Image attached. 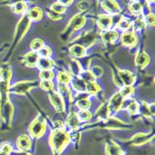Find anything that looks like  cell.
I'll return each instance as SVG.
<instances>
[{"label": "cell", "instance_id": "4fadbf2b", "mask_svg": "<svg viewBox=\"0 0 155 155\" xmlns=\"http://www.w3.org/2000/svg\"><path fill=\"white\" fill-rule=\"evenodd\" d=\"M101 37H102V40L105 43L113 44L119 38V33L117 30H115V29H110V30L102 32Z\"/></svg>", "mask_w": 155, "mask_h": 155}, {"label": "cell", "instance_id": "5bb4252c", "mask_svg": "<svg viewBox=\"0 0 155 155\" xmlns=\"http://www.w3.org/2000/svg\"><path fill=\"white\" fill-rule=\"evenodd\" d=\"M106 155H123V151L119 145L114 140H110L106 143Z\"/></svg>", "mask_w": 155, "mask_h": 155}, {"label": "cell", "instance_id": "30bf717a", "mask_svg": "<svg viewBox=\"0 0 155 155\" xmlns=\"http://www.w3.org/2000/svg\"><path fill=\"white\" fill-rule=\"evenodd\" d=\"M48 99H50L51 103L58 113H61V111L64 110V99L59 95L58 92H51L50 95H48Z\"/></svg>", "mask_w": 155, "mask_h": 155}, {"label": "cell", "instance_id": "7c38bea8", "mask_svg": "<svg viewBox=\"0 0 155 155\" xmlns=\"http://www.w3.org/2000/svg\"><path fill=\"white\" fill-rule=\"evenodd\" d=\"M117 74L123 85H132L135 82V76L132 72L128 70H119Z\"/></svg>", "mask_w": 155, "mask_h": 155}, {"label": "cell", "instance_id": "ba28073f", "mask_svg": "<svg viewBox=\"0 0 155 155\" xmlns=\"http://www.w3.org/2000/svg\"><path fill=\"white\" fill-rule=\"evenodd\" d=\"M97 25H98L99 29L102 31H107L111 29V27L114 26V18L113 16L110 15L103 14L100 15L97 18Z\"/></svg>", "mask_w": 155, "mask_h": 155}, {"label": "cell", "instance_id": "ac0fdd59", "mask_svg": "<svg viewBox=\"0 0 155 155\" xmlns=\"http://www.w3.org/2000/svg\"><path fill=\"white\" fill-rule=\"evenodd\" d=\"M17 147H18L19 150L24 151V150H28L31 147V140L27 135H21L19 136L17 140Z\"/></svg>", "mask_w": 155, "mask_h": 155}, {"label": "cell", "instance_id": "1f68e13d", "mask_svg": "<svg viewBox=\"0 0 155 155\" xmlns=\"http://www.w3.org/2000/svg\"><path fill=\"white\" fill-rule=\"evenodd\" d=\"M80 79L81 81H84L85 84H89V82H93L95 81V78L94 76L91 74V72L88 70L82 71L80 74Z\"/></svg>", "mask_w": 155, "mask_h": 155}, {"label": "cell", "instance_id": "ffe728a7", "mask_svg": "<svg viewBox=\"0 0 155 155\" xmlns=\"http://www.w3.org/2000/svg\"><path fill=\"white\" fill-rule=\"evenodd\" d=\"M135 63L139 68H144L149 63L148 54L144 51L138 52V54L136 55V58H135Z\"/></svg>", "mask_w": 155, "mask_h": 155}, {"label": "cell", "instance_id": "7402d4cb", "mask_svg": "<svg viewBox=\"0 0 155 155\" xmlns=\"http://www.w3.org/2000/svg\"><path fill=\"white\" fill-rule=\"evenodd\" d=\"M12 78V71L11 68L8 64H4L1 68H0V80L2 81L10 84V81H11Z\"/></svg>", "mask_w": 155, "mask_h": 155}, {"label": "cell", "instance_id": "7a4b0ae2", "mask_svg": "<svg viewBox=\"0 0 155 155\" xmlns=\"http://www.w3.org/2000/svg\"><path fill=\"white\" fill-rule=\"evenodd\" d=\"M86 22V18L82 13L76 14L74 17H73L70 21L68 22L67 26L65 28V30L62 33V40H67L73 33L75 31L79 30L82 26L84 25Z\"/></svg>", "mask_w": 155, "mask_h": 155}, {"label": "cell", "instance_id": "f5cc1de1", "mask_svg": "<svg viewBox=\"0 0 155 155\" xmlns=\"http://www.w3.org/2000/svg\"><path fill=\"white\" fill-rule=\"evenodd\" d=\"M132 1H139V0H132Z\"/></svg>", "mask_w": 155, "mask_h": 155}, {"label": "cell", "instance_id": "2e32d148", "mask_svg": "<svg viewBox=\"0 0 155 155\" xmlns=\"http://www.w3.org/2000/svg\"><path fill=\"white\" fill-rule=\"evenodd\" d=\"M40 56H39L37 51H29L23 56V62L24 64L28 67H35L37 66V63Z\"/></svg>", "mask_w": 155, "mask_h": 155}, {"label": "cell", "instance_id": "f6af8a7d", "mask_svg": "<svg viewBox=\"0 0 155 155\" xmlns=\"http://www.w3.org/2000/svg\"><path fill=\"white\" fill-rule=\"evenodd\" d=\"M47 15L51 19H52V21H59V19L62 18V15L57 14L55 12L51 11V10H48V11L47 12Z\"/></svg>", "mask_w": 155, "mask_h": 155}, {"label": "cell", "instance_id": "b9f144b4", "mask_svg": "<svg viewBox=\"0 0 155 155\" xmlns=\"http://www.w3.org/2000/svg\"><path fill=\"white\" fill-rule=\"evenodd\" d=\"M89 7H90V3L88 1H86V0H81V1H80L79 3L77 4L78 10L81 11V13L87 11V10L89 9Z\"/></svg>", "mask_w": 155, "mask_h": 155}, {"label": "cell", "instance_id": "cb8c5ba5", "mask_svg": "<svg viewBox=\"0 0 155 155\" xmlns=\"http://www.w3.org/2000/svg\"><path fill=\"white\" fill-rule=\"evenodd\" d=\"M37 66L39 69H41V70H51V68H53V66H54V62H53L51 58L40 57L38 60Z\"/></svg>", "mask_w": 155, "mask_h": 155}, {"label": "cell", "instance_id": "d6986e66", "mask_svg": "<svg viewBox=\"0 0 155 155\" xmlns=\"http://www.w3.org/2000/svg\"><path fill=\"white\" fill-rule=\"evenodd\" d=\"M70 54L76 58H82L86 55V48L79 44H74L70 47Z\"/></svg>", "mask_w": 155, "mask_h": 155}, {"label": "cell", "instance_id": "d6a6232c", "mask_svg": "<svg viewBox=\"0 0 155 155\" xmlns=\"http://www.w3.org/2000/svg\"><path fill=\"white\" fill-rule=\"evenodd\" d=\"M119 93L124 99H128L131 95L134 94V87L132 85H124L121 87Z\"/></svg>", "mask_w": 155, "mask_h": 155}, {"label": "cell", "instance_id": "681fc988", "mask_svg": "<svg viewBox=\"0 0 155 155\" xmlns=\"http://www.w3.org/2000/svg\"><path fill=\"white\" fill-rule=\"evenodd\" d=\"M147 3L149 4V3H153V2H154V0H147Z\"/></svg>", "mask_w": 155, "mask_h": 155}, {"label": "cell", "instance_id": "f1b7e54d", "mask_svg": "<svg viewBox=\"0 0 155 155\" xmlns=\"http://www.w3.org/2000/svg\"><path fill=\"white\" fill-rule=\"evenodd\" d=\"M70 69L73 75H75L76 77H79L80 74L82 72V67L81 62H79L78 60L73 59L70 63Z\"/></svg>", "mask_w": 155, "mask_h": 155}, {"label": "cell", "instance_id": "f907efd6", "mask_svg": "<svg viewBox=\"0 0 155 155\" xmlns=\"http://www.w3.org/2000/svg\"><path fill=\"white\" fill-rule=\"evenodd\" d=\"M0 155H9V154L4 153V152H2V151H1V150H0Z\"/></svg>", "mask_w": 155, "mask_h": 155}, {"label": "cell", "instance_id": "44dd1931", "mask_svg": "<svg viewBox=\"0 0 155 155\" xmlns=\"http://www.w3.org/2000/svg\"><path fill=\"white\" fill-rule=\"evenodd\" d=\"M11 10L15 15H24L28 10L27 3L24 2V1L17 2L16 4L12 5Z\"/></svg>", "mask_w": 155, "mask_h": 155}, {"label": "cell", "instance_id": "bcb514c9", "mask_svg": "<svg viewBox=\"0 0 155 155\" xmlns=\"http://www.w3.org/2000/svg\"><path fill=\"white\" fill-rule=\"evenodd\" d=\"M1 150L2 152L4 153H6V154H10V153H12L13 152V148L11 147V144H9L8 143H5L1 145Z\"/></svg>", "mask_w": 155, "mask_h": 155}, {"label": "cell", "instance_id": "c3c4849f", "mask_svg": "<svg viewBox=\"0 0 155 155\" xmlns=\"http://www.w3.org/2000/svg\"><path fill=\"white\" fill-rule=\"evenodd\" d=\"M19 1H23V0H4V4H6V5H14V4H16L17 2H19Z\"/></svg>", "mask_w": 155, "mask_h": 155}, {"label": "cell", "instance_id": "83f0119b", "mask_svg": "<svg viewBox=\"0 0 155 155\" xmlns=\"http://www.w3.org/2000/svg\"><path fill=\"white\" fill-rule=\"evenodd\" d=\"M80 120L78 118L77 114L75 113H71L69 115L67 116V120H66V124L69 126L71 129H75L79 126Z\"/></svg>", "mask_w": 155, "mask_h": 155}, {"label": "cell", "instance_id": "ab89813d", "mask_svg": "<svg viewBox=\"0 0 155 155\" xmlns=\"http://www.w3.org/2000/svg\"><path fill=\"white\" fill-rule=\"evenodd\" d=\"M38 52V54L40 57L42 58H50L52 54V51H51V48L50 47H48V46H44L40 51H37Z\"/></svg>", "mask_w": 155, "mask_h": 155}, {"label": "cell", "instance_id": "4dcf8cb0", "mask_svg": "<svg viewBox=\"0 0 155 155\" xmlns=\"http://www.w3.org/2000/svg\"><path fill=\"white\" fill-rule=\"evenodd\" d=\"M44 46H45V43L40 38L33 39L32 42L30 43V48L32 51H39Z\"/></svg>", "mask_w": 155, "mask_h": 155}, {"label": "cell", "instance_id": "e0dca14e", "mask_svg": "<svg viewBox=\"0 0 155 155\" xmlns=\"http://www.w3.org/2000/svg\"><path fill=\"white\" fill-rule=\"evenodd\" d=\"M121 108L126 109V110H127L130 114H136L139 113V104L133 99H130V100L125 99L123 101Z\"/></svg>", "mask_w": 155, "mask_h": 155}, {"label": "cell", "instance_id": "f35d334b", "mask_svg": "<svg viewBox=\"0 0 155 155\" xmlns=\"http://www.w3.org/2000/svg\"><path fill=\"white\" fill-rule=\"evenodd\" d=\"M91 106V102L88 98H82L77 101V107L80 110H88Z\"/></svg>", "mask_w": 155, "mask_h": 155}, {"label": "cell", "instance_id": "60d3db41", "mask_svg": "<svg viewBox=\"0 0 155 155\" xmlns=\"http://www.w3.org/2000/svg\"><path fill=\"white\" fill-rule=\"evenodd\" d=\"M39 85H40L41 88L45 91H51L53 89V86H54L52 81H42L40 84H39Z\"/></svg>", "mask_w": 155, "mask_h": 155}, {"label": "cell", "instance_id": "f546056e", "mask_svg": "<svg viewBox=\"0 0 155 155\" xmlns=\"http://www.w3.org/2000/svg\"><path fill=\"white\" fill-rule=\"evenodd\" d=\"M71 84L72 86L74 87V89H76L79 92H85V82L84 81H81V79H75V80H71Z\"/></svg>", "mask_w": 155, "mask_h": 155}, {"label": "cell", "instance_id": "9a60e30c", "mask_svg": "<svg viewBox=\"0 0 155 155\" xmlns=\"http://www.w3.org/2000/svg\"><path fill=\"white\" fill-rule=\"evenodd\" d=\"M26 17L30 21H39L43 18V10L40 7H32L27 10Z\"/></svg>", "mask_w": 155, "mask_h": 155}, {"label": "cell", "instance_id": "816d5d0a", "mask_svg": "<svg viewBox=\"0 0 155 155\" xmlns=\"http://www.w3.org/2000/svg\"><path fill=\"white\" fill-rule=\"evenodd\" d=\"M0 52H2V48H0Z\"/></svg>", "mask_w": 155, "mask_h": 155}, {"label": "cell", "instance_id": "8fae6325", "mask_svg": "<svg viewBox=\"0 0 155 155\" xmlns=\"http://www.w3.org/2000/svg\"><path fill=\"white\" fill-rule=\"evenodd\" d=\"M95 41H96V33L87 32V33L84 34L82 36H81L76 44H79V45L86 48H89L93 45Z\"/></svg>", "mask_w": 155, "mask_h": 155}, {"label": "cell", "instance_id": "7bdbcfd3", "mask_svg": "<svg viewBox=\"0 0 155 155\" xmlns=\"http://www.w3.org/2000/svg\"><path fill=\"white\" fill-rule=\"evenodd\" d=\"M144 23L147 24L149 26H153L154 25V14L153 13H148L147 16L143 18Z\"/></svg>", "mask_w": 155, "mask_h": 155}, {"label": "cell", "instance_id": "52a82bcc", "mask_svg": "<svg viewBox=\"0 0 155 155\" xmlns=\"http://www.w3.org/2000/svg\"><path fill=\"white\" fill-rule=\"evenodd\" d=\"M101 7L108 13L110 16H116L121 11L119 4L115 0H101Z\"/></svg>", "mask_w": 155, "mask_h": 155}, {"label": "cell", "instance_id": "3957f363", "mask_svg": "<svg viewBox=\"0 0 155 155\" xmlns=\"http://www.w3.org/2000/svg\"><path fill=\"white\" fill-rule=\"evenodd\" d=\"M30 24H31V21L28 19L26 15H23L21 18L19 19L18 22L17 23L16 31H15V35L13 39V48L16 47L18 44L21 42L23 36L27 33L29 27H30Z\"/></svg>", "mask_w": 155, "mask_h": 155}, {"label": "cell", "instance_id": "4316f807", "mask_svg": "<svg viewBox=\"0 0 155 155\" xmlns=\"http://www.w3.org/2000/svg\"><path fill=\"white\" fill-rule=\"evenodd\" d=\"M56 78H57L58 84H69V82L71 81V80H72L71 74H70V73L66 72V71H60V72H58Z\"/></svg>", "mask_w": 155, "mask_h": 155}, {"label": "cell", "instance_id": "8992f818", "mask_svg": "<svg viewBox=\"0 0 155 155\" xmlns=\"http://www.w3.org/2000/svg\"><path fill=\"white\" fill-rule=\"evenodd\" d=\"M120 42L126 48H135L138 44V36L136 35V32L133 30L125 31L121 34Z\"/></svg>", "mask_w": 155, "mask_h": 155}, {"label": "cell", "instance_id": "603a6c76", "mask_svg": "<svg viewBox=\"0 0 155 155\" xmlns=\"http://www.w3.org/2000/svg\"><path fill=\"white\" fill-rule=\"evenodd\" d=\"M149 139H150L149 135L144 134V133H138V134H136L134 137H132L131 142H132L134 145H140V144L147 143Z\"/></svg>", "mask_w": 155, "mask_h": 155}, {"label": "cell", "instance_id": "9c48e42d", "mask_svg": "<svg viewBox=\"0 0 155 155\" xmlns=\"http://www.w3.org/2000/svg\"><path fill=\"white\" fill-rule=\"evenodd\" d=\"M125 99L123 98L119 92L115 93L114 95H113V97L110 98L109 104L107 105L108 107V111L109 114L111 113H115V111H118L121 109V106H122V103Z\"/></svg>", "mask_w": 155, "mask_h": 155}, {"label": "cell", "instance_id": "e575fe53", "mask_svg": "<svg viewBox=\"0 0 155 155\" xmlns=\"http://www.w3.org/2000/svg\"><path fill=\"white\" fill-rule=\"evenodd\" d=\"M144 25H145V23H144V21H143V18L139 17V18L132 23L133 31H134V32H138V31L143 30V27H144Z\"/></svg>", "mask_w": 155, "mask_h": 155}, {"label": "cell", "instance_id": "484cf974", "mask_svg": "<svg viewBox=\"0 0 155 155\" xmlns=\"http://www.w3.org/2000/svg\"><path fill=\"white\" fill-rule=\"evenodd\" d=\"M115 27L117 28L118 30L125 32V31H128L129 29L132 27V22H131V21H129V19L126 18H120L119 21L116 22Z\"/></svg>", "mask_w": 155, "mask_h": 155}, {"label": "cell", "instance_id": "836d02e7", "mask_svg": "<svg viewBox=\"0 0 155 155\" xmlns=\"http://www.w3.org/2000/svg\"><path fill=\"white\" fill-rule=\"evenodd\" d=\"M100 91V86L96 84L95 81L89 82V84H85V92L87 94H96L97 92Z\"/></svg>", "mask_w": 155, "mask_h": 155}, {"label": "cell", "instance_id": "8d00e7d4", "mask_svg": "<svg viewBox=\"0 0 155 155\" xmlns=\"http://www.w3.org/2000/svg\"><path fill=\"white\" fill-rule=\"evenodd\" d=\"M39 77L42 81H51L54 78V73L52 70H42Z\"/></svg>", "mask_w": 155, "mask_h": 155}, {"label": "cell", "instance_id": "74e56055", "mask_svg": "<svg viewBox=\"0 0 155 155\" xmlns=\"http://www.w3.org/2000/svg\"><path fill=\"white\" fill-rule=\"evenodd\" d=\"M50 10H51V11L55 12V13H57V14L62 15L63 13H65V12H66L67 7L64 6V5L60 4V3H58V2H54V3H52V4L51 5Z\"/></svg>", "mask_w": 155, "mask_h": 155}, {"label": "cell", "instance_id": "d4e9b609", "mask_svg": "<svg viewBox=\"0 0 155 155\" xmlns=\"http://www.w3.org/2000/svg\"><path fill=\"white\" fill-rule=\"evenodd\" d=\"M128 9L129 11L135 16H140L143 13V4L140 1H131L128 4Z\"/></svg>", "mask_w": 155, "mask_h": 155}, {"label": "cell", "instance_id": "5b68a950", "mask_svg": "<svg viewBox=\"0 0 155 155\" xmlns=\"http://www.w3.org/2000/svg\"><path fill=\"white\" fill-rule=\"evenodd\" d=\"M39 84L35 81H19L15 84L11 88L9 89L10 92H12L13 94H17V95H22L24 93H26L28 90H30L33 87L38 86Z\"/></svg>", "mask_w": 155, "mask_h": 155}, {"label": "cell", "instance_id": "277c9868", "mask_svg": "<svg viewBox=\"0 0 155 155\" xmlns=\"http://www.w3.org/2000/svg\"><path fill=\"white\" fill-rule=\"evenodd\" d=\"M47 129V123L44 118L37 117L29 126V133L33 138H40L45 134Z\"/></svg>", "mask_w": 155, "mask_h": 155}, {"label": "cell", "instance_id": "6da1fadb", "mask_svg": "<svg viewBox=\"0 0 155 155\" xmlns=\"http://www.w3.org/2000/svg\"><path fill=\"white\" fill-rule=\"evenodd\" d=\"M69 142L70 136L63 129H55L50 138V144L55 152H61Z\"/></svg>", "mask_w": 155, "mask_h": 155}, {"label": "cell", "instance_id": "7dc6e473", "mask_svg": "<svg viewBox=\"0 0 155 155\" xmlns=\"http://www.w3.org/2000/svg\"><path fill=\"white\" fill-rule=\"evenodd\" d=\"M57 2L67 7V6H70V5L74 2V0H57Z\"/></svg>", "mask_w": 155, "mask_h": 155}, {"label": "cell", "instance_id": "d590c367", "mask_svg": "<svg viewBox=\"0 0 155 155\" xmlns=\"http://www.w3.org/2000/svg\"><path fill=\"white\" fill-rule=\"evenodd\" d=\"M77 116H78V118H79V120L89 121L92 117V114L88 110H81L79 113L77 114Z\"/></svg>", "mask_w": 155, "mask_h": 155}, {"label": "cell", "instance_id": "ee69618b", "mask_svg": "<svg viewBox=\"0 0 155 155\" xmlns=\"http://www.w3.org/2000/svg\"><path fill=\"white\" fill-rule=\"evenodd\" d=\"M91 74L94 76V78H100L102 75H103V69L99 66H93L91 68Z\"/></svg>", "mask_w": 155, "mask_h": 155}]
</instances>
